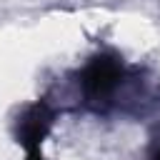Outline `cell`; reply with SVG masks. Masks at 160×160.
Returning a JSON list of instances; mask_svg holds the SVG:
<instances>
[{
	"label": "cell",
	"instance_id": "obj_1",
	"mask_svg": "<svg viewBox=\"0 0 160 160\" xmlns=\"http://www.w3.org/2000/svg\"><path fill=\"white\" fill-rule=\"evenodd\" d=\"M68 110L100 120H145L160 112V82L115 50L92 52L70 75Z\"/></svg>",
	"mask_w": 160,
	"mask_h": 160
},
{
	"label": "cell",
	"instance_id": "obj_2",
	"mask_svg": "<svg viewBox=\"0 0 160 160\" xmlns=\"http://www.w3.org/2000/svg\"><path fill=\"white\" fill-rule=\"evenodd\" d=\"M60 115L58 102L50 95H42L28 105H22L12 120V138L25 150H38L48 140V135L55 128V120Z\"/></svg>",
	"mask_w": 160,
	"mask_h": 160
},
{
	"label": "cell",
	"instance_id": "obj_3",
	"mask_svg": "<svg viewBox=\"0 0 160 160\" xmlns=\"http://www.w3.org/2000/svg\"><path fill=\"white\" fill-rule=\"evenodd\" d=\"M142 160H160V130L150 138V145L145 150V158Z\"/></svg>",
	"mask_w": 160,
	"mask_h": 160
},
{
	"label": "cell",
	"instance_id": "obj_4",
	"mask_svg": "<svg viewBox=\"0 0 160 160\" xmlns=\"http://www.w3.org/2000/svg\"><path fill=\"white\" fill-rule=\"evenodd\" d=\"M25 160H45V155H42V148H38V150H28Z\"/></svg>",
	"mask_w": 160,
	"mask_h": 160
}]
</instances>
